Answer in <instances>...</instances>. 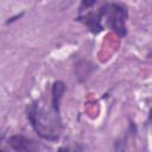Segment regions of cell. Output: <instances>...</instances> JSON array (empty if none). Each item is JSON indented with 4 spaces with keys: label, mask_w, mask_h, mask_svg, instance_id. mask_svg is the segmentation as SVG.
Here are the masks:
<instances>
[{
    "label": "cell",
    "mask_w": 152,
    "mask_h": 152,
    "mask_svg": "<svg viewBox=\"0 0 152 152\" xmlns=\"http://www.w3.org/2000/svg\"><path fill=\"white\" fill-rule=\"evenodd\" d=\"M96 1L97 0H81V5L78 7V12L84 11V10H88V8H91L96 4Z\"/></svg>",
    "instance_id": "cell-5"
},
{
    "label": "cell",
    "mask_w": 152,
    "mask_h": 152,
    "mask_svg": "<svg viewBox=\"0 0 152 152\" xmlns=\"http://www.w3.org/2000/svg\"><path fill=\"white\" fill-rule=\"evenodd\" d=\"M102 20L106 21V25L114 31L119 37H125L127 34L126 21L128 19L127 8L118 2L103 1L99 7Z\"/></svg>",
    "instance_id": "cell-2"
},
{
    "label": "cell",
    "mask_w": 152,
    "mask_h": 152,
    "mask_svg": "<svg viewBox=\"0 0 152 152\" xmlns=\"http://www.w3.org/2000/svg\"><path fill=\"white\" fill-rule=\"evenodd\" d=\"M7 144L14 151H36L39 148V145L36 141L21 134H15L10 137L7 139Z\"/></svg>",
    "instance_id": "cell-4"
},
{
    "label": "cell",
    "mask_w": 152,
    "mask_h": 152,
    "mask_svg": "<svg viewBox=\"0 0 152 152\" xmlns=\"http://www.w3.org/2000/svg\"><path fill=\"white\" fill-rule=\"evenodd\" d=\"M91 8H88V10L78 12V15L76 17L75 20L82 23L91 33L97 34L103 30L102 18H101V13H100L99 8L96 11H93Z\"/></svg>",
    "instance_id": "cell-3"
},
{
    "label": "cell",
    "mask_w": 152,
    "mask_h": 152,
    "mask_svg": "<svg viewBox=\"0 0 152 152\" xmlns=\"http://www.w3.org/2000/svg\"><path fill=\"white\" fill-rule=\"evenodd\" d=\"M65 93V84L55 81L51 86L50 95H44L27 106L26 116L34 132L44 140L57 141L63 132L59 103Z\"/></svg>",
    "instance_id": "cell-1"
}]
</instances>
